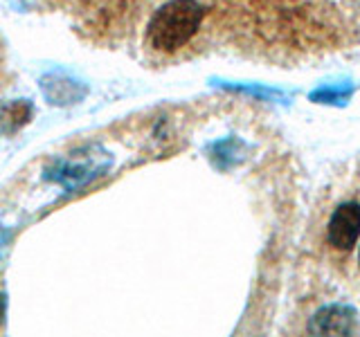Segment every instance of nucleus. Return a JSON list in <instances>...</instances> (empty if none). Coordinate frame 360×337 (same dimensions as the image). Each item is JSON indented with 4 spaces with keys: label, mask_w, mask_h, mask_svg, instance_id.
Instances as JSON below:
<instances>
[{
    "label": "nucleus",
    "mask_w": 360,
    "mask_h": 337,
    "mask_svg": "<svg viewBox=\"0 0 360 337\" xmlns=\"http://www.w3.org/2000/svg\"><path fill=\"white\" fill-rule=\"evenodd\" d=\"M309 243L324 272L349 286L360 256V160L342 164L326 180L311 218Z\"/></svg>",
    "instance_id": "f257e3e1"
},
{
    "label": "nucleus",
    "mask_w": 360,
    "mask_h": 337,
    "mask_svg": "<svg viewBox=\"0 0 360 337\" xmlns=\"http://www.w3.org/2000/svg\"><path fill=\"white\" fill-rule=\"evenodd\" d=\"M202 16L205 9L198 0H169L155 11L149 22L146 29L149 45L165 54L178 52L196 37Z\"/></svg>",
    "instance_id": "f03ea898"
},
{
    "label": "nucleus",
    "mask_w": 360,
    "mask_h": 337,
    "mask_svg": "<svg viewBox=\"0 0 360 337\" xmlns=\"http://www.w3.org/2000/svg\"><path fill=\"white\" fill-rule=\"evenodd\" d=\"M307 333L311 335H358L360 333V312L349 301H326L324 306L315 310Z\"/></svg>",
    "instance_id": "7ed1b4c3"
},
{
    "label": "nucleus",
    "mask_w": 360,
    "mask_h": 337,
    "mask_svg": "<svg viewBox=\"0 0 360 337\" xmlns=\"http://www.w3.org/2000/svg\"><path fill=\"white\" fill-rule=\"evenodd\" d=\"M354 90L347 88L342 90V86H335V88H320L318 93H313V99L318 101V104H345V101L352 97Z\"/></svg>",
    "instance_id": "20e7f679"
},
{
    "label": "nucleus",
    "mask_w": 360,
    "mask_h": 337,
    "mask_svg": "<svg viewBox=\"0 0 360 337\" xmlns=\"http://www.w3.org/2000/svg\"><path fill=\"white\" fill-rule=\"evenodd\" d=\"M63 3H79V0H63Z\"/></svg>",
    "instance_id": "39448f33"
}]
</instances>
